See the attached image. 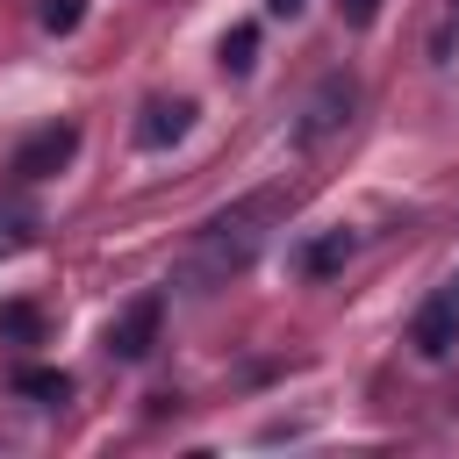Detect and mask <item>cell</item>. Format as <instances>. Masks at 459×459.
Segmentation results:
<instances>
[{"label":"cell","mask_w":459,"mask_h":459,"mask_svg":"<svg viewBox=\"0 0 459 459\" xmlns=\"http://www.w3.org/2000/svg\"><path fill=\"white\" fill-rule=\"evenodd\" d=\"M265 215H273V201H237L230 215H215V222L194 237V251L179 258V287H186V294H208V287H222L230 273H244V265L258 258V244H265Z\"/></svg>","instance_id":"6da1fadb"},{"label":"cell","mask_w":459,"mask_h":459,"mask_svg":"<svg viewBox=\"0 0 459 459\" xmlns=\"http://www.w3.org/2000/svg\"><path fill=\"white\" fill-rule=\"evenodd\" d=\"M158 316H165V301H158V294H136V301L108 323V351H115L122 366L151 359V344H158Z\"/></svg>","instance_id":"7a4b0ae2"},{"label":"cell","mask_w":459,"mask_h":459,"mask_svg":"<svg viewBox=\"0 0 459 459\" xmlns=\"http://www.w3.org/2000/svg\"><path fill=\"white\" fill-rule=\"evenodd\" d=\"M351 100H359V86H351L344 72H330V79L316 86V100L301 108V143H323L337 122H351Z\"/></svg>","instance_id":"3957f363"},{"label":"cell","mask_w":459,"mask_h":459,"mask_svg":"<svg viewBox=\"0 0 459 459\" xmlns=\"http://www.w3.org/2000/svg\"><path fill=\"white\" fill-rule=\"evenodd\" d=\"M72 151H79V129H72V122H50V129H36V136L14 151V172H22V179H50L57 165H72Z\"/></svg>","instance_id":"277c9868"},{"label":"cell","mask_w":459,"mask_h":459,"mask_svg":"<svg viewBox=\"0 0 459 459\" xmlns=\"http://www.w3.org/2000/svg\"><path fill=\"white\" fill-rule=\"evenodd\" d=\"M409 344H416L423 359H445V351L459 344V308H452V294H430V301L416 308V323H409Z\"/></svg>","instance_id":"5b68a950"},{"label":"cell","mask_w":459,"mask_h":459,"mask_svg":"<svg viewBox=\"0 0 459 459\" xmlns=\"http://www.w3.org/2000/svg\"><path fill=\"white\" fill-rule=\"evenodd\" d=\"M186 129H194V100H151L143 122H136V143H143V151H165V143H179Z\"/></svg>","instance_id":"8992f818"},{"label":"cell","mask_w":459,"mask_h":459,"mask_svg":"<svg viewBox=\"0 0 459 459\" xmlns=\"http://www.w3.org/2000/svg\"><path fill=\"white\" fill-rule=\"evenodd\" d=\"M351 251H359V237H351V230H330V237H316V244L301 251V273H316V280H323V273H337Z\"/></svg>","instance_id":"52a82bcc"},{"label":"cell","mask_w":459,"mask_h":459,"mask_svg":"<svg viewBox=\"0 0 459 459\" xmlns=\"http://www.w3.org/2000/svg\"><path fill=\"white\" fill-rule=\"evenodd\" d=\"M14 394H29V402H50V409H57V402L72 394V380H65V373H50V366H22V373H14Z\"/></svg>","instance_id":"ba28073f"},{"label":"cell","mask_w":459,"mask_h":459,"mask_svg":"<svg viewBox=\"0 0 459 459\" xmlns=\"http://www.w3.org/2000/svg\"><path fill=\"white\" fill-rule=\"evenodd\" d=\"M29 237H36V208H22V201H0V258L29 251Z\"/></svg>","instance_id":"9c48e42d"},{"label":"cell","mask_w":459,"mask_h":459,"mask_svg":"<svg viewBox=\"0 0 459 459\" xmlns=\"http://www.w3.org/2000/svg\"><path fill=\"white\" fill-rule=\"evenodd\" d=\"M251 65H258V29L237 22V29L222 36V72H251Z\"/></svg>","instance_id":"30bf717a"},{"label":"cell","mask_w":459,"mask_h":459,"mask_svg":"<svg viewBox=\"0 0 459 459\" xmlns=\"http://www.w3.org/2000/svg\"><path fill=\"white\" fill-rule=\"evenodd\" d=\"M36 330H43V316H36L29 301H7V308H0V337H7V344H36Z\"/></svg>","instance_id":"8fae6325"},{"label":"cell","mask_w":459,"mask_h":459,"mask_svg":"<svg viewBox=\"0 0 459 459\" xmlns=\"http://www.w3.org/2000/svg\"><path fill=\"white\" fill-rule=\"evenodd\" d=\"M79 22H86V0H43V29L50 36H72Z\"/></svg>","instance_id":"7c38bea8"},{"label":"cell","mask_w":459,"mask_h":459,"mask_svg":"<svg viewBox=\"0 0 459 459\" xmlns=\"http://www.w3.org/2000/svg\"><path fill=\"white\" fill-rule=\"evenodd\" d=\"M452 43H459V0H452V7H445V22L430 29V57L445 65V57H452Z\"/></svg>","instance_id":"4fadbf2b"},{"label":"cell","mask_w":459,"mask_h":459,"mask_svg":"<svg viewBox=\"0 0 459 459\" xmlns=\"http://www.w3.org/2000/svg\"><path fill=\"white\" fill-rule=\"evenodd\" d=\"M337 14H344V29H366L380 14V0H337Z\"/></svg>","instance_id":"5bb4252c"},{"label":"cell","mask_w":459,"mask_h":459,"mask_svg":"<svg viewBox=\"0 0 459 459\" xmlns=\"http://www.w3.org/2000/svg\"><path fill=\"white\" fill-rule=\"evenodd\" d=\"M265 7H273V14H301V0H265Z\"/></svg>","instance_id":"9a60e30c"},{"label":"cell","mask_w":459,"mask_h":459,"mask_svg":"<svg viewBox=\"0 0 459 459\" xmlns=\"http://www.w3.org/2000/svg\"><path fill=\"white\" fill-rule=\"evenodd\" d=\"M445 294H452V308H459V280H445Z\"/></svg>","instance_id":"2e32d148"}]
</instances>
